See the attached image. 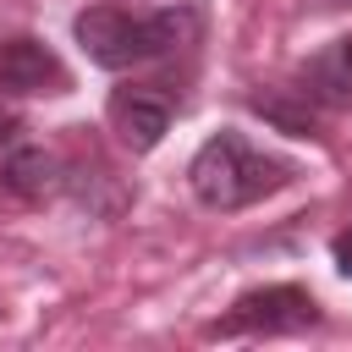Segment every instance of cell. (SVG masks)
<instances>
[{
  "mask_svg": "<svg viewBox=\"0 0 352 352\" xmlns=\"http://www.w3.org/2000/svg\"><path fill=\"white\" fill-rule=\"evenodd\" d=\"M82 55L104 72H126L143 60H165L198 33L192 6H165V11H121V6H88L72 22Z\"/></svg>",
  "mask_w": 352,
  "mask_h": 352,
  "instance_id": "cell-1",
  "label": "cell"
},
{
  "mask_svg": "<svg viewBox=\"0 0 352 352\" xmlns=\"http://www.w3.org/2000/svg\"><path fill=\"white\" fill-rule=\"evenodd\" d=\"M292 176H297V170H292L280 154L253 148V143H248L242 132H231V126H220L214 138H204V148H198L192 165H187L192 198H198L204 209H220V214L248 209V204L292 187Z\"/></svg>",
  "mask_w": 352,
  "mask_h": 352,
  "instance_id": "cell-2",
  "label": "cell"
},
{
  "mask_svg": "<svg viewBox=\"0 0 352 352\" xmlns=\"http://www.w3.org/2000/svg\"><path fill=\"white\" fill-rule=\"evenodd\" d=\"M308 324H319L314 292H302V286H292V280H275V286L242 292V297L209 324V336H292V330H308Z\"/></svg>",
  "mask_w": 352,
  "mask_h": 352,
  "instance_id": "cell-3",
  "label": "cell"
},
{
  "mask_svg": "<svg viewBox=\"0 0 352 352\" xmlns=\"http://www.w3.org/2000/svg\"><path fill=\"white\" fill-rule=\"evenodd\" d=\"M170 116H176V99H170L160 82H126V88H116L110 104H104L110 132H116L132 154H148V148L170 132Z\"/></svg>",
  "mask_w": 352,
  "mask_h": 352,
  "instance_id": "cell-4",
  "label": "cell"
},
{
  "mask_svg": "<svg viewBox=\"0 0 352 352\" xmlns=\"http://www.w3.org/2000/svg\"><path fill=\"white\" fill-rule=\"evenodd\" d=\"M66 66H60V55L44 44V38H33V33H16V38H0V88L6 94H22V99H33V94H66Z\"/></svg>",
  "mask_w": 352,
  "mask_h": 352,
  "instance_id": "cell-5",
  "label": "cell"
},
{
  "mask_svg": "<svg viewBox=\"0 0 352 352\" xmlns=\"http://www.w3.org/2000/svg\"><path fill=\"white\" fill-rule=\"evenodd\" d=\"M297 94L324 110H352V38H330L319 55L302 60Z\"/></svg>",
  "mask_w": 352,
  "mask_h": 352,
  "instance_id": "cell-6",
  "label": "cell"
},
{
  "mask_svg": "<svg viewBox=\"0 0 352 352\" xmlns=\"http://www.w3.org/2000/svg\"><path fill=\"white\" fill-rule=\"evenodd\" d=\"M55 176H60V160L28 138H16L11 148H0V192L11 198H44L55 192Z\"/></svg>",
  "mask_w": 352,
  "mask_h": 352,
  "instance_id": "cell-7",
  "label": "cell"
},
{
  "mask_svg": "<svg viewBox=\"0 0 352 352\" xmlns=\"http://www.w3.org/2000/svg\"><path fill=\"white\" fill-rule=\"evenodd\" d=\"M253 110L258 116H270L280 132H292V138H308L314 132V104H302V110H292L286 99H275V94H253Z\"/></svg>",
  "mask_w": 352,
  "mask_h": 352,
  "instance_id": "cell-8",
  "label": "cell"
},
{
  "mask_svg": "<svg viewBox=\"0 0 352 352\" xmlns=\"http://www.w3.org/2000/svg\"><path fill=\"white\" fill-rule=\"evenodd\" d=\"M330 258H336V270H341V275H346V280H352V226H346V231H336V236H330Z\"/></svg>",
  "mask_w": 352,
  "mask_h": 352,
  "instance_id": "cell-9",
  "label": "cell"
},
{
  "mask_svg": "<svg viewBox=\"0 0 352 352\" xmlns=\"http://www.w3.org/2000/svg\"><path fill=\"white\" fill-rule=\"evenodd\" d=\"M16 138H22V121H16V116H11L6 104H0V148H11Z\"/></svg>",
  "mask_w": 352,
  "mask_h": 352,
  "instance_id": "cell-10",
  "label": "cell"
}]
</instances>
